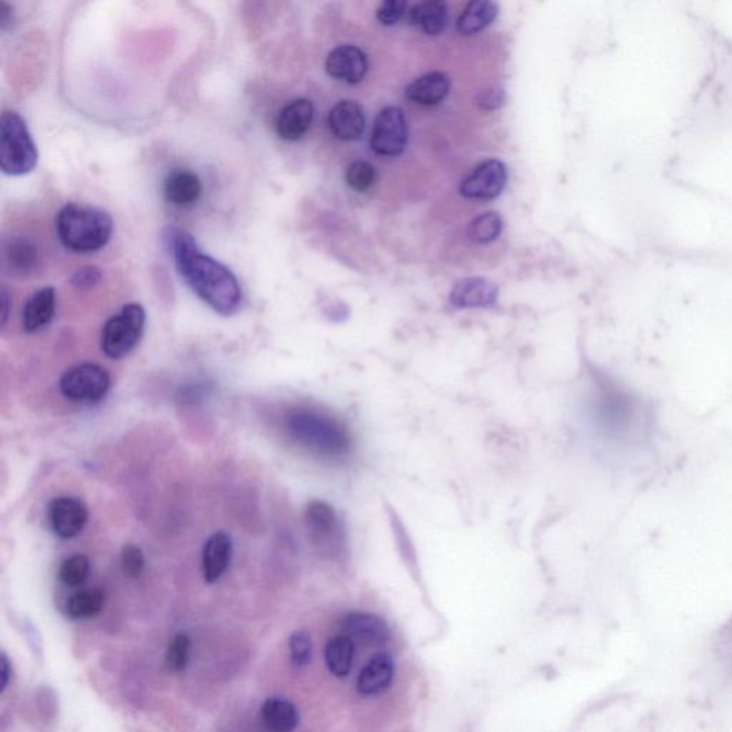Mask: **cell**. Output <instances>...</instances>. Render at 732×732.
Masks as SVG:
<instances>
[{"mask_svg": "<svg viewBox=\"0 0 732 732\" xmlns=\"http://www.w3.org/2000/svg\"><path fill=\"white\" fill-rule=\"evenodd\" d=\"M305 522L315 538L331 539L338 532L335 509L324 501H312L305 509Z\"/></svg>", "mask_w": 732, "mask_h": 732, "instance_id": "cell-25", "label": "cell"}, {"mask_svg": "<svg viewBox=\"0 0 732 732\" xmlns=\"http://www.w3.org/2000/svg\"><path fill=\"white\" fill-rule=\"evenodd\" d=\"M38 246L28 238H12L3 246V264L15 276L31 275L39 266Z\"/></svg>", "mask_w": 732, "mask_h": 732, "instance_id": "cell-18", "label": "cell"}, {"mask_svg": "<svg viewBox=\"0 0 732 732\" xmlns=\"http://www.w3.org/2000/svg\"><path fill=\"white\" fill-rule=\"evenodd\" d=\"M451 81L445 73L431 72L411 83L405 91L409 101L422 106H435L447 98Z\"/></svg>", "mask_w": 732, "mask_h": 732, "instance_id": "cell-20", "label": "cell"}, {"mask_svg": "<svg viewBox=\"0 0 732 732\" xmlns=\"http://www.w3.org/2000/svg\"><path fill=\"white\" fill-rule=\"evenodd\" d=\"M2 306V325H5L6 321H8L9 316V296L8 292H6L5 289H3L2 292Z\"/></svg>", "mask_w": 732, "mask_h": 732, "instance_id": "cell-36", "label": "cell"}, {"mask_svg": "<svg viewBox=\"0 0 732 732\" xmlns=\"http://www.w3.org/2000/svg\"><path fill=\"white\" fill-rule=\"evenodd\" d=\"M48 524L61 539L78 537L88 524L89 511L85 502L75 497L53 498L48 505Z\"/></svg>", "mask_w": 732, "mask_h": 732, "instance_id": "cell-9", "label": "cell"}, {"mask_svg": "<svg viewBox=\"0 0 732 732\" xmlns=\"http://www.w3.org/2000/svg\"><path fill=\"white\" fill-rule=\"evenodd\" d=\"M234 544L225 532H215L206 539L202 548V572L208 584L221 580L232 561Z\"/></svg>", "mask_w": 732, "mask_h": 732, "instance_id": "cell-13", "label": "cell"}, {"mask_svg": "<svg viewBox=\"0 0 732 732\" xmlns=\"http://www.w3.org/2000/svg\"><path fill=\"white\" fill-rule=\"evenodd\" d=\"M289 657L296 668H304L312 660V638L306 631H295L289 637Z\"/></svg>", "mask_w": 732, "mask_h": 732, "instance_id": "cell-31", "label": "cell"}, {"mask_svg": "<svg viewBox=\"0 0 732 732\" xmlns=\"http://www.w3.org/2000/svg\"><path fill=\"white\" fill-rule=\"evenodd\" d=\"M412 23L429 36H437L448 25L447 0H424L415 6L411 15Z\"/></svg>", "mask_w": 732, "mask_h": 732, "instance_id": "cell-24", "label": "cell"}, {"mask_svg": "<svg viewBox=\"0 0 732 732\" xmlns=\"http://www.w3.org/2000/svg\"><path fill=\"white\" fill-rule=\"evenodd\" d=\"M105 604V594L99 588L75 592L65 604V612L72 620H88L96 617Z\"/></svg>", "mask_w": 732, "mask_h": 732, "instance_id": "cell-26", "label": "cell"}, {"mask_svg": "<svg viewBox=\"0 0 732 732\" xmlns=\"http://www.w3.org/2000/svg\"><path fill=\"white\" fill-rule=\"evenodd\" d=\"M408 0H382L377 12L379 23L384 26H394L401 21L407 11Z\"/></svg>", "mask_w": 732, "mask_h": 732, "instance_id": "cell-33", "label": "cell"}, {"mask_svg": "<svg viewBox=\"0 0 732 732\" xmlns=\"http://www.w3.org/2000/svg\"><path fill=\"white\" fill-rule=\"evenodd\" d=\"M325 69L328 75L336 81L356 85L365 78L366 72H368V58L356 46H339L329 53Z\"/></svg>", "mask_w": 732, "mask_h": 732, "instance_id": "cell-10", "label": "cell"}, {"mask_svg": "<svg viewBox=\"0 0 732 732\" xmlns=\"http://www.w3.org/2000/svg\"><path fill=\"white\" fill-rule=\"evenodd\" d=\"M0 664H2V682H0V692L3 694V692L6 691V688H8L12 675L11 661H9L8 655H6L5 652L2 654Z\"/></svg>", "mask_w": 732, "mask_h": 732, "instance_id": "cell-35", "label": "cell"}, {"mask_svg": "<svg viewBox=\"0 0 732 732\" xmlns=\"http://www.w3.org/2000/svg\"><path fill=\"white\" fill-rule=\"evenodd\" d=\"M502 232L501 216L495 212H487L477 216L468 226V238L479 245L497 241Z\"/></svg>", "mask_w": 732, "mask_h": 732, "instance_id": "cell-28", "label": "cell"}, {"mask_svg": "<svg viewBox=\"0 0 732 732\" xmlns=\"http://www.w3.org/2000/svg\"><path fill=\"white\" fill-rule=\"evenodd\" d=\"M328 125L335 138L352 142L365 131V115L361 105L354 101L336 103L328 116Z\"/></svg>", "mask_w": 732, "mask_h": 732, "instance_id": "cell-15", "label": "cell"}, {"mask_svg": "<svg viewBox=\"0 0 732 732\" xmlns=\"http://www.w3.org/2000/svg\"><path fill=\"white\" fill-rule=\"evenodd\" d=\"M289 437L325 457L338 458L348 454L351 439L335 419L312 409H295L285 419Z\"/></svg>", "mask_w": 732, "mask_h": 732, "instance_id": "cell-3", "label": "cell"}, {"mask_svg": "<svg viewBox=\"0 0 732 732\" xmlns=\"http://www.w3.org/2000/svg\"><path fill=\"white\" fill-rule=\"evenodd\" d=\"M314 118V103L308 99H296L279 112L278 119H276V132L284 141H299L311 128Z\"/></svg>", "mask_w": 732, "mask_h": 732, "instance_id": "cell-12", "label": "cell"}, {"mask_svg": "<svg viewBox=\"0 0 732 732\" xmlns=\"http://www.w3.org/2000/svg\"><path fill=\"white\" fill-rule=\"evenodd\" d=\"M342 628L352 640L364 644H384L389 638V628L384 620L368 612H351L342 621Z\"/></svg>", "mask_w": 732, "mask_h": 732, "instance_id": "cell-19", "label": "cell"}, {"mask_svg": "<svg viewBox=\"0 0 732 732\" xmlns=\"http://www.w3.org/2000/svg\"><path fill=\"white\" fill-rule=\"evenodd\" d=\"M145 554L141 547L135 544H126L121 551L122 570L128 577H141L145 570Z\"/></svg>", "mask_w": 732, "mask_h": 732, "instance_id": "cell-32", "label": "cell"}, {"mask_svg": "<svg viewBox=\"0 0 732 732\" xmlns=\"http://www.w3.org/2000/svg\"><path fill=\"white\" fill-rule=\"evenodd\" d=\"M498 5L495 0H469L457 22V31L462 36L477 35L497 19Z\"/></svg>", "mask_w": 732, "mask_h": 732, "instance_id": "cell-22", "label": "cell"}, {"mask_svg": "<svg viewBox=\"0 0 732 732\" xmlns=\"http://www.w3.org/2000/svg\"><path fill=\"white\" fill-rule=\"evenodd\" d=\"M63 397L78 404H98L111 389V375L101 365L79 364L69 368L59 381Z\"/></svg>", "mask_w": 732, "mask_h": 732, "instance_id": "cell-6", "label": "cell"}, {"mask_svg": "<svg viewBox=\"0 0 732 732\" xmlns=\"http://www.w3.org/2000/svg\"><path fill=\"white\" fill-rule=\"evenodd\" d=\"M394 675L395 664L391 655L387 652H379L359 672L356 688H358L359 694L365 695V697L381 694L388 690L389 685L394 681Z\"/></svg>", "mask_w": 732, "mask_h": 732, "instance_id": "cell-14", "label": "cell"}, {"mask_svg": "<svg viewBox=\"0 0 732 732\" xmlns=\"http://www.w3.org/2000/svg\"><path fill=\"white\" fill-rule=\"evenodd\" d=\"M202 195V182L198 175L188 169H175L163 182V196L169 204L176 206L194 205Z\"/></svg>", "mask_w": 732, "mask_h": 732, "instance_id": "cell-17", "label": "cell"}, {"mask_svg": "<svg viewBox=\"0 0 732 732\" xmlns=\"http://www.w3.org/2000/svg\"><path fill=\"white\" fill-rule=\"evenodd\" d=\"M163 242L186 284L216 314L234 315L241 308L238 278L228 266L205 255L194 236L178 226H168L163 231Z\"/></svg>", "mask_w": 732, "mask_h": 732, "instance_id": "cell-1", "label": "cell"}, {"mask_svg": "<svg viewBox=\"0 0 732 732\" xmlns=\"http://www.w3.org/2000/svg\"><path fill=\"white\" fill-rule=\"evenodd\" d=\"M102 281V272L96 266H85L73 274L71 282L78 291L88 292Z\"/></svg>", "mask_w": 732, "mask_h": 732, "instance_id": "cell-34", "label": "cell"}, {"mask_svg": "<svg viewBox=\"0 0 732 732\" xmlns=\"http://www.w3.org/2000/svg\"><path fill=\"white\" fill-rule=\"evenodd\" d=\"M146 312L141 304L123 306L118 314L113 315L103 325L101 348L108 358H125L141 342L145 331Z\"/></svg>", "mask_w": 732, "mask_h": 732, "instance_id": "cell-5", "label": "cell"}, {"mask_svg": "<svg viewBox=\"0 0 732 732\" xmlns=\"http://www.w3.org/2000/svg\"><path fill=\"white\" fill-rule=\"evenodd\" d=\"M56 311V292L51 286L38 289L26 301L23 309V329L28 334H36L51 325Z\"/></svg>", "mask_w": 732, "mask_h": 732, "instance_id": "cell-16", "label": "cell"}, {"mask_svg": "<svg viewBox=\"0 0 732 732\" xmlns=\"http://www.w3.org/2000/svg\"><path fill=\"white\" fill-rule=\"evenodd\" d=\"M55 225L62 245L78 254L101 251L113 234L112 216L98 206L65 205L56 215Z\"/></svg>", "mask_w": 732, "mask_h": 732, "instance_id": "cell-2", "label": "cell"}, {"mask_svg": "<svg viewBox=\"0 0 732 732\" xmlns=\"http://www.w3.org/2000/svg\"><path fill=\"white\" fill-rule=\"evenodd\" d=\"M324 657L328 671L336 678H345L354 667V640L345 632L335 635L326 644Z\"/></svg>", "mask_w": 732, "mask_h": 732, "instance_id": "cell-23", "label": "cell"}, {"mask_svg": "<svg viewBox=\"0 0 732 732\" xmlns=\"http://www.w3.org/2000/svg\"><path fill=\"white\" fill-rule=\"evenodd\" d=\"M498 286L484 278L462 279L452 288L449 301L455 308H491L497 304Z\"/></svg>", "mask_w": 732, "mask_h": 732, "instance_id": "cell-11", "label": "cell"}, {"mask_svg": "<svg viewBox=\"0 0 732 732\" xmlns=\"http://www.w3.org/2000/svg\"><path fill=\"white\" fill-rule=\"evenodd\" d=\"M38 163V149L19 113L3 112L0 119V169L5 175H28Z\"/></svg>", "mask_w": 732, "mask_h": 732, "instance_id": "cell-4", "label": "cell"}, {"mask_svg": "<svg viewBox=\"0 0 732 732\" xmlns=\"http://www.w3.org/2000/svg\"><path fill=\"white\" fill-rule=\"evenodd\" d=\"M346 183L349 188L354 189L359 194L369 191L377 182V171L371 163L365 161H355L348 166L345 172Z\"/></svg>", "mask_w": 732, "mask_h": 732, "instance_id": "cell-30", "label": "cell"}, {"mask_svg": "<svg viewBox=\"0 0 732 732\" xmlns=\"http://www.w3.org/2000/svg\"><path fill=\"white\" fill-rule=\"evenodd\" d=\"M408 126L398 106H387L378 113L371 133V149L379 156L394 158L407 148Z\"/></svg>", "mask_w": 732, "mask_h": 732, "instance_id": "cell-7", "label": "cell"}, {"mask_svg": "<svg viewBox=\"0 0 732 732\" xmlns=\"http://www.w3.org/2000/svg\"><path fill=\"white\" fill-rule=\"evenodd\" d=\"M192 642L188 634L179 632L169 642L166 650V665L172 672H182L191 660Z\"/></svg>", "mask_w": 732, "mask_h": 732, "instance_id": "cell-29", "label": "cell"}, {"mask_svg": "<svg viewBox=\"0 0 732 732\" xmlns=\"http://www.w3.org/2000/svg\"><path fill=\"white\" fill-rule=\"evenodd\" d=\"M508 182L507 166L498 159L479 163L461 183V195L471 201H492L502 194Z\"/></svg>", "mask_w": 732, "mask_h": 732, "instance_id": "cell-8", "label": "cell"}, {"mask_svg": "<svg viewBox=\"0 0 732 732\" xmlns=\"http://www.w3.org/2000/svg\"><path fill=\"white\" fill-rule=\"evenodd\" d=\"M301 721L294 702L282 697L268 698L261 707V722L268 731L291 732Z\"/></svg>", "mask_w": 732, "mask_h": 732, "instance_id": "cell-21", "label": "cell"}, {"mask_svg": "<svg viewBox=\"0 0 732 732\" xmlns=\"http://www.w3.org/2000/svg\"><path fill=\"white\" fill-rule=\"evenodd\" d=\"M91 575V560L85 554H73L65 558L59 567L58 577L65 587H81Z\"/></svg>", "mask_w": 732, "mask_h": 732, "instance_id": "cell-27", "label": "cell"}]
</instances>
